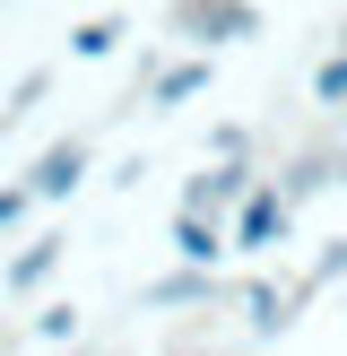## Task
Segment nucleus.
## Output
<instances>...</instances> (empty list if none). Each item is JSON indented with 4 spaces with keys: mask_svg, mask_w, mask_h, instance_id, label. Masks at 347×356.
Segmentation results:
<instances>
[{
    "mask_svg": "<svg viewBox=\"0 0 347 356\" xmlns=\"http://www.w3.org/2000/svg\"><path fill=\"white\" fill-rule=\"evenodd\" d=\"M330 52H347V26H339V44H330Z\"/></svg>",
    "mask_w": 347,
    "mask_h": 356,
    "instance_id": "dca6fc26",
    "label": "nucleus"
},
{
    "mask_svg": "<svg viewBox=\"0 0 347 356\" xmlns=\"http://www.w3.org/2000/svg\"><path fill=\"white\" fill-rule=\"evenodd\" d=\"M87 165H96V139H52V148L26 165V191L35 200H69V191L87 183Z\"/></svg>",
    "mask_w": 347,
    "mask_h": 356,
    "instance_id": "423d86ee",
    "label": "nucleus"
},
{
    "mask_svg": "<svg viewBox=\"0 0 347 356\" xmlns=\"http://www.w3.org/2000/svg\"><path fill=\"white\" fill-rule=\"evenodd\" d=\"M61 261H69V235H35L26 252H17L9 270H0V296H35L52 270H61Z\"/></svg>",
    "mask_w": 347,
    "mask_h": 356,
    "instance_id": "9d476101",
    "label": "nucleus"
},
{
    "mask_svg": "<svg viewBox=\"0 0 347 356\" xmlns=\"http://www.w3.org/2000/svg\"><path fill=\"white\" fill-rule=\"evenodd\" d=\"M44 87H52V70H26V79L9 87V104H0V131H17V122H26L35 104H44Z\"/></svg>",
    "mask_w": 347,
    "mask_h": 356,
    "instance_id": "4468645a",
    "label": "nucleus"
},
{
    "mask_svg": "<svg viewBox=\"0 0 347 356\" xmlns=\"http://www.w3.org/2000/svg\"><path fill=\"white\" fill-rule=\"evenodd\" d=\"M339 148H347V139H312V148H295L287 165H278V191H287V209L321 200V191L339 183Z\"/></svg>",
    "mask_w": 347,
    "mask_h": 356,
    "instance_id": "6e6552de",
    "label": "nucleus"
},
{
    "mask_svg": "<svg viewBox=\"0 0 347 356\" xmlns=\"http://www.w3.org/2000/svg\"><path fill=\"white\" fill-rule=\"evenodd\" d=\"M78 330H87V322H78V305H69V296H61V305H44V313H35V339H44L52 356H61V348H78Z\"/></svg>",
    "mask_w": 347,
    "mask_h": 356,
    "instance_id": "ddd939ff",
    "label": "nucleus"
},
{
    "mask_svg": "<svg viewBox=\"0 0 347 356\" xmlns=\"http://www.w3.org/2000/svg\"><path fill=\"white\" fill-rule=\"evenodd\" d=\"M208 79H217V52H183V61H165V79L148 87V113H183L191 96H208Z\"/></svg>",
    "mask_w": 347,
    "mask_h": 356,
    "instance_id": "1a4fd4ad",
    "label": "nucleus"
},
{
    "mask_svg": "<svg viewBox=\"0 0 347 356\" xmlns=\"http://www.w3.org/2000/svg\"><path fill=\"white\" fill-rule=\"evenodd\" d=\"M330 278H347V235H330V243H321V252H312V261H304V287H312V296H321V287H330Z\"/></svg>",
    "mask_w": 347,
    "mask_h": 356,
    "instance_id": "2eb2a0df",
    "label": "nucleus"
},
{
    "mask_svg": "<svg viewBox=\"0 0 347 356\" xmlns=\"http://www.w3.org/2000/svg\"><path fill=\"white\" fill-rule=\"evenodd\" d=\"M121 35H130V17L121 9H96L69 26V61H104V52H121Z\"/></svg>",
    "mask_w": 347,
    "mask_h": 356,
    "instance_id": "9b49d317",
    "label": "nucleus"
},
{
    "mask_svg": "<svg viewBox=\"0 0 347 356\" xmlns=\"http://www.w3.org/2000/svg\"><path fill=\"white\" fill-rule=\"evenodd\" d=\"M174 305H243V278H208V270H183V261H174L165 278H148V287H139V313H174Z\"/></svg>",
    "mask_w": 347,
    "mask_h": 356,
    "instance_id": "f03ea898",
    "label": "nucleus"
},
{
    "mask_svg": "<svg viewBox=\"0 0 347 356\" xmlns=\"http://www.w3.org/2000/svg\"><path fill=\"white\" fill-rule=\"evenodd\" d=\"M0 348H9V330H0Z\"/></svg>",
    "mask_w": 347,
    "mask_h": 356,
    "instance_id": "6ab92c4d",
    "label": "nucleus"
},
{
    "mask_svg": "<svg viewBox=\"0 0 347 356\" xmlns=\"http://www.w3.org/2000/svg\"><path fill=\"white\" fill-rule=\"evenodd\" d=\"M287 226H295V209H287V191H278V174H269V183L235 209V252H278Z\"/></svg>",
    "mask_w": 347,
    "mask_h": 356,
    "instance_id": "39448f33",
    "label": "nucleus"
},
{
    "mask_svg": "<svg viewBox=\"0 0 347 356\" xmlns=\"http://www.w3.org/2000/svg\"><path fill=\"white\" fill-rule=\"evenodd\" d=\"M61 356H87V348H61Z\"/></svg>",
    "mask_w": 347,
    "mask_h": 356,
    "instance_id": "a211bd4d",
    "label": "nucleus"
},
{
    "mask_svg": "<svg viewBox=\"0 0 347 356\" xmlns=\"http://www.w3.org/2000/svg\"><path fill=\"white\" fill-rule=\"evenodd\" d=\"M226 252H235V226H226V218H191V209H174V261H183V270L226 278Z\"/></svg>",
    "mask_w": 347,
    "mask_h": 356,
    "instance_id": "0eeeda50",
    "label": "nucleus"
},
{
    "mask_svg": "<svg viewBox=\"0 0 347 356\" xmlns=\"http://www.w3.org/2000/svg\"><path fill=\"white\" fill-rule=\"evenodd\" d=\"M339 183H347V148H339Z\"/></svg>",
    "mask_w": 347,
    "mask_h": 356,
    "instance_id": "f3484780",
    "label": "nucleus"
},
{
    "mask_svg": "<svg viewBox=\"0 0 347 356\" xmlns=\"http://www.w3.org/2000/svg\"><path fill=\"white\" fill-rule=\"evenodd\" d=\"M312 104H321L330 122L347 113V52H321V70H312Z\"/></svg>",
    "mask_w": 347,
    "mask_h": 356,
    "instance_id": "f8f14e48",
    "label": "nucleus"
},
{
    "mask_svg": "<svg viewBox=\"0 0 347 356\" xmlns=\"http://www.w3.org/2000/svg\"><path fill=\"white\" fill-rule=\"evenodd\" d=\"M260 183H269V174H260L252 156H243V165H200L183 183V209H191V218H226V209H243ZM226 226H235V218H226Z\"/></svg>",
    "mask_w": 347,
    "mask_h": 356,
    "instance_id": "7ed1b4c3",
    "label": "nucleus"
},
{
    "mask_svg": "<svg viewBox=\"0 0 347 356\" xmlns=\"http://www.w3.org/2000/svg\"><path fill=\"white\" fill-rule=\"evenodd\" d=\"M165 26L183 35L191 52H226V44H252V35H260V9H252V0H174Z\"/></svg>",
    "mask_w": 347,
    "mask_h": 356,
    "instance_id": "f257e3e1",
    "label": "nucleus"
},
{
    "mask_svg": "<svg viewBox=\"0 0 347 356\" xmlns=\"http://www.w3.org/2000/svg\"><path fill=\"white\" fill-rule=\"evenodd\" d=\"M312 305V287H304V270L278 287V278H243V330L252 339H278V330H295V313Z\"/></svg>",
    "mask_w": 347,
    "mask_h": 356,
    "instance_id": "20e7f679",
    "label": "nucleus"
}]
</instances>
